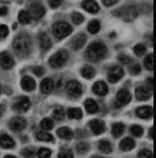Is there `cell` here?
Wrapping results in <instances>:
<instances>
[{"label": "cell", "mask_w": 156, "mask_h": 158, "mask_svg": "<svg viewBox=\"0 0 156 158\" xmlns=\"http://www.w3.org/2000/svg\"><path fill=\"white\" fill-rule=\"evenodd\" d=\"M31 20H32V17H31V15H29L28 11H26V10H21V11L18 12V22H20V23H22V25H27V23L31 22Z\"/></svg>", "instance_id": "obj_28"}, {"label": "cell", "mask_w": 156, "mask_h": 158, "mask_svg": "<svg viewBox=\"0 0 156 158\" xmlns=\"http://www.w3.org/2000/svg\"><path fill=\"white\" fill-rule=\"evenodd\" d=\"M12 48L15 51V53L17 56L25 57L27 54H29L31 49H32V40L28 35L26 33H21L18 36L15 37L14 42H12Z\"/></svg>", "instance_id": "obj_1"}, {"label": "cell", "mask_w": 156, "mask_h": 158, "mask_svg": "<svg viewBox=\"0 0 156 158\" xmlns=\"http://www.w3.org/2000/svg\"><path fill=\"white\" fill-rule=\"evenodd\" d=\"M7 33H9L7 26H6V25H1V26H0V36H1V37H6Z\"/></svg>", "instance_id": "obj_45"}, {"label": "cell", "mask_w": 156, "mask_h": 158, "mask_svg": "<svg viewBox=\"0 0 156 158\" xmlns=\"http://www.w3.org/2000/svg\"><path fill=\"white\" fill-rule=\"evenodd\" d=\"M138 158H152V152L150 149H142L139 152Z\"/></svg>", "instance_id": "obj_42"}, {"label": "cell", "mask_w": 156, "mask_h": 158, "mask_svg": "<svg viewBox=\"0 0 156 158\" xmlns=\"http://www.w3.org/2000/svg\"><path fill=\"white\" fill-rule=\"evenodd\" d=\"M0 146L2 148H14L15 147V141L6 133L4 135H0Z\"/></svg>", "instance_id": "obj_20"}, {"label": "cell", "mask_w": 156, "mask_h": 158, "mask_svg": "<svg viewBox=\"0 0 156 158\" xmlns=\"http://www.w3.org/2000/svg\"><path fill=\"white\" fill-rule=\"evenodd\" d=\"M91 131L95 133V135H101L106 130V126H104V122L101 121V120H92L90 123H88Z\"/></svg>", "instance_id": "obj_13"}, {"label": "cell", "mask_w": 156, "mask_h": 158, "mask_svg": "<svg viewBox=\"0 0 156 158\" xmlns=\"http://www.w3.org/2000/svg\"><path fill=\"white\" fill-rule=\"evenodd\" d=\"M53 89H54V81H53V79L45 78V79L42 80V83H41V93L49 94V93H52Z\"/></svg>", "instance_id": "obj_17"}, {"label": "cell", "mask_w": 156, "mask_h": 158, "mask_svg": "<svg viewBox=\"0 0 156 158\" xmlns=\"http://www.w3.org/2000/svg\"><path fill=\"white\" fill-rule=\"evenodd\" d=\"M85 42H86V36H85L84 33H79V35L71 41V47H72L75 51H77V49H80V48L85 44Z\"/></svg>", "instance_id": "obj_21"}, {"label": "cell", "mask_w": 156, "mask_h": 158, "mask_svg": "<svg viewBox=\"0 0 156 158\" xmlns=\"http://www.w3.org/2000/svg\"><path fill=\"white\" fill-rule=\"evenodd\" d=\"M26 123H27V122H26V120H25L23 117L16 116V117H14V118L10 120L9 126H10V128H11L12 131L18 132V131H21V130H23V128L26 127Z\"/></svg>", "instance_id": "obj_10"}, {"label": "cell", "mask_w": 156, "mask_h": 158, "mask_svg": "<svg viewBox=\"0 0 156 158\" xmlns=\"http://www.w3.org/2000/svg\"><path fill=\"white\" fill-rule=\"evenodd\" d=\"M134 147H135V142H134V139L130 138V137L123 138L122 142L119 143V148H120L122 151H124V152H128V151L133 149Z\"/></svg>", "instance_id": "obj_22"}, {"label": "cell", "mask_w": 156, "mask_h": 158, "mask_svg": "<svg viewBox=\"0 0 156 158\" xmlns=\"http://www.w3.org/2000/svg\"><path fill=\"white\" fill-rule=\"evenodd\" d=\"M53 126H54V123H53L52 118H48V117H45V118H43V120L41 121V127H42L44 131H48V130L53 128Z\"/></svg>", "instance_id": "obj_34"}, {"label": "cell", "mask_w": 156, "mask_h": 158, "mask_svg": "<svg viewBox=\"0 0 156 158\" xmlns=\"http://www.w3.org/2000/svg\"><path fill=\"white\" fill-rule=\"evenodd\" d=\"M76 149L79 153H86L88 151V144L86 142H80L76 144Z\"/></svg>", "instance_id": "obj_40"}, {"label": "cell", "mask_w": 156, "mask_h": 158, "mask_svg": "<svg viewBox=\"0 0 156 158\" xmlns=\"http://www.w3.org/2000/svg\"><path fill=\"white\" fill-rule=\"evenodd\" d=\"M72 28L69 23L66 22H57L53 25V33L58 38H64L71 33Z\"/></svg>", "instance_id": "obj_4"}, {"label": "cell", "mask_w": 156, "mask_h": 158, "mask_svg": "<svg viewBox=\"0 0 156 158\" xmlns=\"http://www.w3.org/2000/svg\"><path fill=\"white\" fill-rule=\"evenodd\" d=\"M106 54H107V48L101 42H93V43H91L87 47L86 52H85V57L87 59L92 60V62H98V60L103 59L106 57Z\"/></svg>", "instance_id": "obj_2"}, {"label": "cell", "mask_w": 156, "mask_h": 158, "mask_svg": "<svg viewBox=\"0 0 156 158\" xmlns=\"http://www.w3.org/2000/svg\"><path fill=\"white\" fill-rule=\"evenodd\" d=\"M21 86H22L25 90H27V91H32V90L36 88V81H34V79H32L31 77L25 75V77L21 79Z\"/></svg>", "instance_id": "obj_18"}, {"label": "cell", "mask_w": 156, "mask_h": 158, "mask_svg": "<svg viewBox=\"0 0 156 158\" xmlns=\"http://www.w3.org/2000/svg\"><path fill=\"white\" fill-rule=\"evenodd\" d=\"M22 154H23V157H26V158H32L33 154H34V149H33V148H25V149L22 151Z\"/></svg>", "instance_id": "obj_44"}, {"label": "cell", "mask_w": 156, "mask_h": 158, "mask_svg": "<svg viewBox=\"0 0 156 158\" xmlns=\"http://www.w3.org/2000/svg\"><path fill=\"white\" fill-rule=\"evenodd\" d=\"M138 14H139V11H138L136 6H134V5H131V6H125V7H123L122 10L119 9L118 12H115V15H119L124 21H133V20L138 16Z\"/></svg>", "instance_id": "obj_5"}, {"label": "cell", "mask_w": 156, "mask_h": 158, "mask_svg": "<svg viewBox=\"0 0 156 158\" xmlns=\"http://www.w3.org/2000/svg\"><path fill=\"white\" fill-rule=\"evenodd\" d=\"M146 52V47L144 46V44H136L135 47H134V53L136 54V56H142L144 53Z\"/></svg>", "instance_id": "obj_39"}, {"label": "cell", "mask_w": 156, "mask_h": 158, "mask_svg": "<svg viewBox=\"0 0 156 158\" xmlns=\"http://www.w3.org/2000/svg\"><path fill=\"white\" fill-rule=\"evenodd\" d=\"M85 109L88 114H96L98 111V105L93 99H87L85 101Z\"/></svg>", "instance_id": "obj_24"}, {"label": "cell", "mask_w": 156, "mask_h": 158, "mask_svg": "<svg viewBox=\"0 0 156 158\" xmlns=\"http://www.w3.org/2000/svg\"><path fill=\"white\" fill-rule=\"evenodd\" d=\"M66 60H68V52L65 49H60L49 58V65L52 68H60L66 63Z\"/></svg>", "instance_id": "obj_3"}, {"label": "cell", "mask_w": 156, "mask_h": 158, "mask_svg": "<svg viewBox=\"0 0 156 158\" xmlns=\"http://www.w3.org/2000/svg\"><path fill=\"white\" fill-rule=\"evenodd\" d=\"M140 70H141V68H140V65H139V64H134V65L130 68V73H131V74H134V75L139 74V73H140Z\"/></svg>", "instance_id": "obj_46"}, {"label": "cell", "mask_w": 156, "mask_h": 158, "mask_svg": "<svg viewBox=\"0 0 156 158\" xmlns=\"http://www.w3.org/2000/svg\"><path fill=\"white\" fill-rule=\"evenodd\" d=\"M50 153L52 152L48 148H39L38 152H37V156H38V158H49Z\"/></svg>", "instance_id": "obj_36"}, {"label": "cell", "mask_w": 156, "mask_h": 158, "mask_svg": "<svg viewBox=\"0 0 156 158\" xmlns=\"http://www.w3.org/2000/svg\"><path fill=\"white\" fill-rule=\"evenodd\" d=\"M0 65L4 69H10L14 65V59L10 56V53H7V52L0 53Z\"/></svg>", "instance_id": "obj_14"}, {"label": "cell", "mask_w": 156, "mask_h": 158, "mask_svg": "<svg viewBox=\"0 0 156 158\" xmlns=\"http://www.w3.org/2000/svg\"><path fill=\"white\" fill-rule=\"evenodd\" d=\"M131 100V94L127 89H120L115 96V106H124Z\"/></svg>", "instance_id": "obj_8"}, {"label": "cell", "mask_w": 156, "mask_h": 158, "mask_svg": "<svg viewBox=\"0 0 156 158\" xmlns=\"http://www.w3.org/2000/svg\"><path fill=\"white\" fill-rule=\"evenodd\" d=\"M130 131H131V133L134 135V136H136V137H140L141 135H142V127L141 126H139V125H133L131 127H130Z\"/></svg>", "instance_id": "obj_37"}, {"label": "cell", "mask_w": 156, "mask_h": 158, "mask_svg": "<svg viewBox=\"0 0 156 158\" xmlns=\"http://www.w3.org/2000/svg\"><path fill=\"white\" fill-rule=\"evenodd\" d=\"M61 1H63V0H49V5H50L52 7H58V6L61 4Z\"/></svg>", "instance_id": "obj_48"}, {"label": "cell", "mask_w": 156, "mask_h": 158, "mask_svg": "<svg viewBox=\"0 0 156 158\" xmlns=\"http://www.w3.org/2000/svg\"><path fill=\"white\" fill-rule=\"evenodd\" d=\"M124 131V125L122 122H115L112 125V133L114 137H119Z\"/></svg>", "instance_id": "obj_30"}, {"label": "cell", "mask_w": 156, "mask_h": 158, "mask_svg": "<svg viewBox=\"0 0 156 158\" xmlns=\"http://www.w3.org/2000/svg\"><path fill=\"white\" fill-rule=\"evenodd\" d=\"M144 65H145L146 69L152 70V68H154V54L152 53H150L149 56H146V58L144 59Z\"/></svg>", "instance_id": "obj_33"}, {"label": "cell", "mask_w": 156, "mask_h": 158, "mask_svg": "<svg viewBox=\"0 0 156 158\" xmlns=\"http://www.w3.org/2000/svg\"><path fill=\"white\" fill-rule=\"evenodd\" d=\"M103 1V4L106 5V6H113V5H115L119 0H102Z\"/></svg>", "instance_id": "obj_49"}, {"label": "cell", "mask_w": 156, "mask_h": 158, "mask_svg": "<svg viewBox=\"0 0 156 158\" xmlns=\"http://www.w3.org/2000/svg\"><path fill=\"white\" fill-rule=\"evenodd\" d=\"M71 20L75 22V23H81L82 21H84V16L80 14V12H72L71 14Z\"/></svg>", "instance_id": "obj_41"}, {"label": "cell", "mask_w": 156, "mask_h": 158, "mask_svg": "<svg viewBox=\"0 0 156 158\" xmlns=\"http://www.w3.org/2000/svg\"><path fill=\"white\" fill-rule=\"evenodd\" d=\"M82 7L86 11L91 12V14H97L98 10H99V6L95 0H84L82 1Z\"/></svg>", "instance_id": "obj_16"}, {"label": "cell", "mask_w": 156, "mask_h": 158, "mask_svg": "<svg viewBox=\"0 0 156 158\" xmlns=\"http://www.w3.org/2000/svg\"><path fill=\"white\" fill-rule=\"evenodd\" d=\"M38 38H39V46H41L42 49L47 51L52 47V41H50V38L47 33H39Z\"/></svg>", "instance_id": "obj_23"}, {"label": "cell", "mask_w": 156, "mask_h": 158, "mask_svg": "<svg viewBox=\"0 0 156 158\" xmlns=\"http://www.w3.org/2000/svg\"><path fill=\"white\" fill-rule=\"evenodd\" d=\"M66 93L70 95V96H74V98H77L82 94V85L77 81V80H70L66 83Z\"/></svg>", "instance_id": "obj_7"}, {"label": "cell", "mask_w": 156, "mask_h": 158, "mask_svg": "<svg viewBox=\"0 0 156 158\" xmlns=\"http://www.w3.org/2000/svg\"><path fill=\"white\" fill-rule=\"evenodd\" d=\"M29 106H31V101H29V99H28L27 96H21V98H18V99L15 101V104H14V107H15L17 111H27V110L29 109Z\"/></svg>", "instance_id": "obj_12"}, {"label": "cell", "mask_w": 156, "mask_h": 158, "mask_svg": "<svg viewBox=\"0 0 156 158\" xmlns=\"http://www.w3.org/2000/svg\"><path fill=\"white\" fill-rule=\"evenodd\" d=\"M123 74H124V70H123V68L122 67H119V65H113L112 68H109L108 69V80L111 81V83H117L122 77H123Z\"/></svg>", "instance_id": "obj_9"}, {"label": "cell", "mask_w": 156, "mask_h": 158, "mask_svg": "<svg viewBox=\"0 0 156 158\" xmlns=\"http://www.w3.org/2000/svg\"><path fill=\"white\" fill-rule=\"evenodd\" d=\"M64 116H65V111H64L63 107H58L53 111V117L57 118V120H63Z\"/></svg>", "instance_id": "obj_35"}, {"label": "cell", "mask_w": 156, "mask_h": 158, "mask_svg": "<svg viewBox=\"0 0 156 158\" xmlns=\"http://www.w3.org/2000/svg\"><path fill=\"white\" fill-rule=\"evenodd\" d=\"M32 70H33V73H34L36 75H38V77H41V75L44 73V69H43L42 67H34Z\"/></svg>", "instance_id": "obj_47"}, {"label": "cell", "mask_w": 156, "mask_h": 158, "mask_svg": "<svg viewBox=\"0 0 156 158\" xmlns=\"http://www.w3.org/2000/svg\"><path fill=\"white\" fill-rule=\"evenodd\" d=\"M92 158H102V157H97V156H95V157H92Z\"/></svg>", "instance_id": "obj_55"}, {"label": "cell", "mask_w": 156, "mask_h": 158, "mask_svg": "<svg viewBox=\"0 0 156 158\" xmlns=\"http://www.w3.org/2000/svg\"><path fill=\"white\" fill-rule=\"evenodd\" d=\"M57 133H58V136H59L60 138H64V139H70V138H72V136H74L72 131H71L69 127H66V126L58 128Z\"/></svg>", "instance_id": "obj_25"}, {"label": "cell", "mask_w": 156, "mask_h": 158, "mask_svg": "<svg viewBox=\"0 0 156 158\" xmlns=\"http://www.w3.org/2000/svg\"><path fill=\"white\" fill-rule=\"evenodd\" d=\"M92 90H93L95 94H97L99 96H103L108 93V86L104 81H96L92 86Z\"/></svg>", "instance_id": "obj_15"}, {"label": "cell", "mask_w": 156, "mask_h": 158, "mask_svg": "<svg viewBox=\"0 0 156 158\" xmlns=\"http://www.w3.org/2000/svg\"><path fill=\"white\" fill-rule=\"evenodd\" d=\"M36 137H37V139H39V141H44V142H53L54 141V138H53V136L49 133V132H47V131H38L37 133H36Z\"/></svg>", "instance_id": "obj_29"}, {"label": "cell", "mask_w": 156, "mask_h": 158, "mask_svg": "<svg viewBox=\"0 0 156 158\" xmlns=\"http://www.w3.org/2000/svg\"><path fill=\"white\" fill-rule=\"evenodd\" d=\"M0 93H1V85H0Z\"/></svg>", "instance_id": "obj_56"}, {"label": "cell", "mask_w": 156, "mask_h": 158, "mask_svg": "<svg viewBox=\"0 0 156 158\" xmlns=\"http://www.w3.org/2000/svg\"><path fill=\"white\" fill-rule=\"evenodd\" d=\"M28 10H29L28 12H29L31 17L33 16L36 19L42 17L44 15V12H45V9H44L43 4L39 2V1H32V2H29L28 4Z\"/></svg>", "instance_id": "obj_6"}, {"label": "cell", "mask_w": 156, "mask_h": 158, "mask_svg": "<svg viewBox=\"0 0 156 158\" xmlns=\"http://www.w3.org/2000/svg\"><path fill=\"white\" fill-rule=\"evenodd\" d=\"M80 72H81V75H82L84 78H86V79H91V78H93L95 74H96L95 68L91 67V65H84Z\"/></svg>", "instance_id": "obj_26"}, {"label": "cell", "mask_w": 156, "mask_h": 158, "mask_svg": "<svg viewBox=\"0 0 156 158\" xmlns=\"http://www.w3.org/2000/svg\"><path fill=\"white\" fill-rule=\"evenodd\" d=\"M7 14V7H0V16Z\"/></svg>", "instance_id": "obj_50"}, {"label": "cell", "mask_w": 156, "mask_h": 158, "mask_svg": "<svg viewBox=\"0 0 156 158\" xmlns=\"http://www.w3.org/2000/svg\"><path fill=\"white\" fill-rule=\"evenodd\" d=\"M147 84L150 85V89H152V78H147Z\"/></svg>", "instance_id": "obj_51"}, {"label": "cell", "mask_w": 156, "mask_h": 158, "mask_svg": "<svg viewBox=\"0 0 156 158\" xmlns=\"http://www.w3.org/2000/svg\"><path fill=\"white\" fill-rule=\"evenodd\" d=\"M58 158H74V154H72V152H71L70 149L64 148V149H61V151L59 152Z\"/></svg>", "instance_id": "obj_38"}, {"label": "cell", "mask_w": 156, "mask_h": 158, "mask_svg": "<svg viewBox=\"0 0 156 158\" xmlns=\"http://www.w3.org/2000/svg\"><path fill=\"white\" fill-rule=\"evenodd\" d=\"M136 116L140 118H150L152 116V107L151 106H141L136 109Z\"/></svg>", "instance_id": "obj_19"}, {"label": "cell", "mask_w": 156, "mask_h": 158, "mask_svg": "<svg viewBox=\"0 0 156 158\" xmlns=\"http://www.w3.org/2000/svg\"><path fill=\"white\" fill-rule=\"evenodd\" d=\"M149 136H150V138H154V128H152V127H151L150 131H149Z\"/></svg>", "instance_id": "obj_52"}, {"label": "cell", "mask_w": 156, "mask_h": 158, "mask_svg": "<svg viewBox=\"0 0 156 158\" xmlns=\"http://www.w3.org/2000/svg\"><path fill=\"white\" fill-rule=\"evenodd\" d=\"M151 95H152V90L147 86L141 85V86H138L135 89V96L138 100H147Z\"/></svg>", "instance_id": "obj_11"}, {"label": "cell", "mask_w": 156, "mask_h": 158, "mask_svg": "<svg viewBox=\"0 0 156 158\" xmlns=\"http://www.w3.org/2000/svg\"><path fill=\"white\" fill-rule=\"evenodd\" d=\"M1 112H2V107L0 106V115H1Z\"/></svg>", "instance_id": "obj_54"}, {"label": "cell", "mask_w": 156, "mask_h": 158, "mask_svg": "<svg viewBox=\"0 0 156 158\" xmlns=\"http://www.w3.org/2000/svg\"><path fill=\"white\" fill-rule=\"evenodd\" d=\"M99 27H101V25H99V21H98V20H92V21H90V23L87 25V30H88L91 33H93V35L99 31Z\"/></svg>", "instance_id": "obj_31"}, {"label": "cell", "mask_w": 156, "mask_h": 158, "mask_svg": "<svg viewBox=\"0 0 156 158\" xmlns=\"http://www.w3.org/2000/svg\"><path fill=\"white\" fill-rule=\"evenodd\" d=\"M4 158H17V157H15V156H10V154H7V156H5Z\"/></svg>", "instance_id": "obj_53"}, {"label": "cell", "mask_w": 156, "mask_h": 158, "mask_svg": "<svg viewBox=\"0 0 156 158\" xmlns=\"http://www.w3.org/2000/svg\"><path fill=\"white\" fill-rule=\"evenodd\" d=\"M118 60H119L120 63H123V64H129L130 60H131V58L128 57V56H125V54H119V56H118Z\"/></svg>", "instance_id": "obj_43"}, {"label": "cell", "mask_w": 156, "mask_h": 158, "mask_svg": "<svg viewBox=\"0 0 156 158\" xmlns=\"http://www.w3.org/2000/svg\"><path fill=\"white\" fill-rule=\"evenodd\" d=\"M66 115H68L69 118L79 120V118L82 117V111H81V109H79V107H70V109H68Z\"/></svg>", "instance_id": "obj_27"}, {"label": "cell", "mask_w": 156, "mask_h": 158, "mask_svg": "<svg viewBox=\"0 0 156 158\" xmlns=\"http://www.w3.org/2000/svg\"><path fill=\"white\" fill-rule=\"evenodd\" d=\"M98 149L103 153H111L112 152V144L108 141H101L98 143Z\"/></svg>", "instance_id": "obj_32"}]
</instances>
